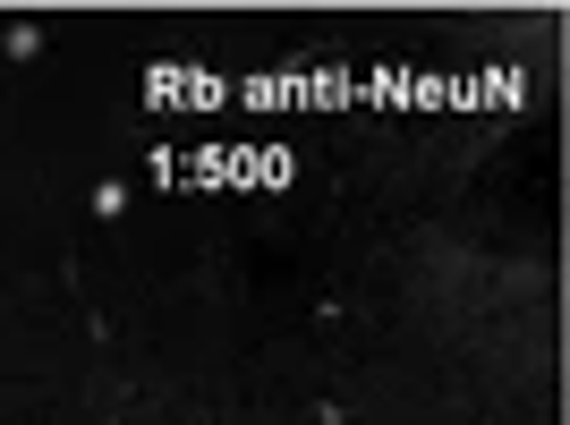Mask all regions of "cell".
Wrapping results in <instances>:
<instances>
[{"instance_id": "cell-1", "label": "cell", "mask_w": 570, "mask_h": 425, "mask_svg": "<svg viewBox=\"0 0 570 425\" xmlns=\"http://www.w3.org/2000/svg\"><path fill=\"white\" fill-rule=\"evenodd\" d=\"M0 51H9V60H35V51H43V26H35V18L0 26Z\"/></svg>"}, {"instance_id": "cell-2", "label": "cell", "mask_w": 570, "mask_h": 425, "mask_svg": "<svg viewBox=\"0 0 570 425\" xmlns=\"http://www.w3.org/2000/svg\"><path fill=\"white\" fill-rule=\"evenodd\" d=\"M95 212H102V221H119V212H128V179H102V188H95Z\"/></svg>"}]
</instances>
